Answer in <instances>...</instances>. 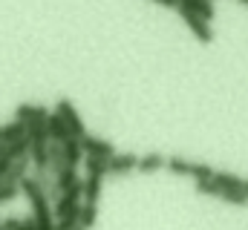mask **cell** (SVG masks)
I'll return each mask as SVG.
<instances>
[{
  "instance_id": "obj_1",
  "label": "cell",
  "mask_w": 248,
  "mask_h": 230,
  "mask_svg": "<svg viewBox=\"0 0 248 230\" xmlns=\"http://www.w3.org/2000/svg\"><path fill=\"white\" fill-rule=\"evenodd\" d=\"M176 12L182 14L185 26L190 29V35H193L199 43H211V41H214V29H211V20H205V17H199V14H193V12H187V9H182V6H176Z\"/></svg>"
},
{
  "instance_id": "obj_2",
  "label": "cell",
  "mask_w": 248,
  "mask_h": 230,
  "mask_svg": "<svg viewBox=\"0 0 248 230\" xmlns=\"http://www.w3.org/2000/svg\"><path fill=\"white\" fill-rule=\"evenodd\" d=\"M55 113H61V118L66 121V127H69V132H72L75 138H84V135H87V127H84V121H81V115H78V110H75L72 101L61 98V101L55 104Z\"/></svg>"
},
{
  "instance_id": "obj_3",
  "label": "cell",
  "mask_w": 248,
  "mask_h": 230,
  "mask_svg": "<svg viewBox=\"0 0 248 230\" xmlns=\"http://www.w3.org/2000/svg\"><path fill=\"white\" fill-rule=\"evenodd\" d=\"M136 167H139V156H133V153H116L107 161L110 175H127V172H133Z\"/></svg>"
},
{
  "instance_id": "obj_4",
  "label": "cell",
  "mask_w": 248,
  "mask_h": 230,
  "mask_svg": "<svg viewBox=\"0 0 248 230\" xmlns=\"http://www.w3.org/2000/svg\"><path fill=\"white\" fill-rule=\"evenodd\" d=\"M81 144H84V153H87V156H98V158H113V156H116L113 144H110V141H104V138L84 135V138H81Z\"/></svg>"
},
{
  "instance_id": "obj_5",
  "label": "cell",
  "mask_w": 248,
  "mask_h": 230,
  "mask_svg": "<svg viewBox=\"0 0 248 230\" xmlns=\"http://www.w3.org/2000/svg\"><path fill=\"white\" fill-rule=\"evenodd\" d=\"M46 129H49V141H66V138H72V132H69V127H66V121L61 118V113H52L46 115Z\"/></svg>"
},
{
  "instance_id": "obj_6",
  "label": "cell",
  "mask_w": 248,
  "mask_h": 230,
  "mask_svg": "<svg viewBox=\"0 0 248 230\" xmlns=\"http://www.w3.org/2000/svg\"><path fill=\"white\" fill-rule=\"evenodd\" d=\"M29 158L35 170H49V141H29Z\"/></svg>"
},
{
  "instance_id": "obj_7",
  "label": "cell",
  "mask_w": 248,
  "mask_h": 230,
  "mask_svg": "<svg viewBox=\"0 0 248 230\" xmlns=\"http://www.w3.org/2000/svg\"><path fill=\"white\" fill-rule=\"evenodd\" d=\"M63 156H66V164H69V167L84 164V156H87V153H84L81 138H75V135H72V138H66V141H63Z\"/></svg>"
},
{
  "instance_id": "obj_8",
  "label": "cell",
  "mask_w": 248,
  "mask_h": 230,
  "mask_svg": "<svg viewBox=\"0 0 248 230\" xmlns=\"http://www.w3.org/2000/svg\"><path fill=\"white\" fill-rule=\"evenodd\" d=\"M46 115H49V110L41 107V104H20L15 110V118L23 121V124H29V121H46Z\"/></svg>"
},
{
  "instance_id": "obj_9",
  "label": "cell",
  "mask_w": 248,
  "mask_h": 230,
  "mask_svg": "<svg viewBox=\"0 0 248 230\" xmlns=\"http://www.w3.org/2000/svg\"><path fill=\"white\" fill-rule=\"evenodd\" d=\"M179 6L187 9V12H193V14H199V17H205V20H214V0H179Z\"/></svg>"
},
{
  "instance_id": "obj_10",
  "label": "cell",
  "mask_w": 248,
  "mask_h": 230,
  "mask_svg": "<svg viewBox=\"0 0 248 230\" xmlns=\"http://www.w3.org/2000/svg\"><path fill=\"white\" fill-rule=\"evenodd\" d=\"M20 135H26V124H23V121H17V118L0 127V144H12V141H15V138H20Z\"/></svg>"
},
{
  "instance_id": "obj_11",
  "label": "cell",
  "mask_w": 248,
  "mask_h": 230,
  "mask_svg": "<svg viewBox=\"0 0 248 230\" xmlns=\"http://www.w3.org/2000/svg\"><path fill=\"white\" fill-rule=\"evenodd\" d=\"M66 167V156H63V144L61 141H49V172L58 175Z\"/></svg>"
},
{
  "instance_id": "obj_12",
  "label": "cell",
  "mask_w": 248,
  "mask_h": 230,
  "mask_svg": "<svg viewBox=\"0 0 248 230\" xmlns=\"http://www.w3.org/2000/svg\"><path fill=\"white\" fill-rule=\"evenodd\" d=\"M98 219V201H81V219H78V228L90 230Z\"/></svg>"
},
{
  "instance_id": "obj_13",
  "label": "cell",
  "mask_w": 248,
  "mask_h": 230,
  "mask_svg": "<svg viewBox=\"0 0 248 230\" xmlns=\"http://www.w3.org/2000/svg\"><path fill=\"white\" fill-rule=\"evenodd\" d=\"M165 161H168L165 156H159V153H147V156L139 158V167H136V170L139 172H156V170L165 167Z\"/></svg>"
},
{
  "instance_id": "obj_14",
  "label": "cell",
  "mask_w": 248,
  "mask_h": 230,
  "mask_svg": "<svg viewBox=\"0 0 248 230\" xmlns=\"http://www.w3.org/2000/svg\"><path fill=\"white\" fill-rule=\"evenodd\" d=\"M107 161H110V158H98V156H84V167H87V175H98V178L110 175V170H107Z\"/></svg>"
},
{
  "instance_id": "obj_15",
  "label": "cell",
  "mask_w": 248,
  "mask_h": 230,
  "mask_svg": "<svg viewBox=\"0 0 248 230\" xmlns=\"http://www.w3.org/2000/svg\"><path fill=\"white\" fill-rule=\"evenodd\" d=\"M219 199H222V201H228V204H237V207L248 204L246 187H225V190H219Z\"/></svg>"
},
{
  "instance_id": "obj_16",
  "label": "cell",
  "mask_w": 248,
  "mask_h": 230,
  "mask_svg": "<svg viewBox=\"0 0 248 230\" xmlns=\"http://www.w3.org/2000/svg\"><path fill=\"white\" fill-rule=\"evenodd\" d=\"M101 181L98 175H87L84 178V201H98L101 199Z\"/></svg>"
},
{
  "instance_id": "obj_17",
  "label": "cell",
  "mask_w": 248,
  "mask_h": 230,
  "mask_svg": "<svg viewBox=\"0 0 248 230\" xmlns=\"http://www.w3.org/2000/svg\"><path fill=\"white\" fill-rule=\"evenodd\" d=\"M6 156L15 161V158H20V156H29V135H20V138H15L12 144H6Z\"/></svg>"
},
{
  "instance_id": "obj_18",
  "label": "cell",
  "mask_w": 248,
  "mask_h": 230,
  "mask_svg": "<svg viewBox=\"0 0 248 230\" xmlns=\"http://www.w3.org/2000/svg\"><path fill=\"white\" fill-rule=\"evenodd\" d=\"M165 167L173 172V175H190V167H193V161H185V158L173 156V158H168V161H165Z\"/></svg>"
},
{
  "instance_id": "obj_19",
  "label": "cell",
  "mask_w": 248,
  "mask_h": 230,
  "mask_svg": "<svg viewBox=\"0 0 248 230\" xmlns=\"http://www.w3.org/2000/svg\"><path fill=\"white\" fill-rule=\"evenodd\" d=\"M214 181L225 190V187H243L246 178H240V175H234V172H217L214 170Z\"/></svg>"
},
{
  "instance_id": "obj_20",
  "label": "cell",
  "mask_w": 248,
  "mask_h": 230,
  "mask_svg": "<svg viewBox=\"0 0 248 230\" xmlns=\"http://www.w3.org/2000/svg\"><path fill=\"white\" fill-rule=\"evenodd\" d=\"M219 190H222V187H219V184H217L214 178L196 181V193H199V196H217V199H219Z\"/></svg>"
},
{
  "instance_id": "obj_21",
  "label": "cell",
  "mask_w": 248,
  "mask_h": 230,
  "mask_svg": "<svg viewBox=\"0 0 248 230\" xmlns=\"http://www.w3.org/2000/svg\"><path fill=\"white\" fill-rule=\"evenodd\" d=\"M20 196V184H0V204H9V201H15Z\"/></svg>"
},
{
  "instance_id": "obj_22",
  "label": "cell",
  "mask_w": 248,
  "mask_h": 230,
  "mask_svg": "<svg viewBox=\"0 0 248 230\" xmlns=\"http://www.w3.org/2000/svg\"><path fill=\"white\" fill-rule=\"evenodd\" d=\"M190 178H196V181H205V178H214V170H211L208 164H193V167H190Z\"/></svg>"
},
{
  "instance_id": "obj_23",
  "label": "cell",
  "mask_w": 248,
  "mask_h": 230,
  "mask_svg": "<svg viewBox=\"0 0 248 230\" xmlns=\"http://www.w3.org/2000/svg\"><path fill=\"white\" fill-rule=\"evenodd\" d=\"M3 228H6V230H20V219L9 216V219H3Z\"/></svg>"
},
{
  "instance_id": "obj_24",
  "label": "cell",
  "mask_w": 248,
  "mask_h": 230,
  "mask_svg": "<svg viewBox=\"0 0 248 230\" xmlns=\"http://www.w3.org/2000/svg\"><path fill=\"white\" fill-rule=\"evenodd\" d=\"M20 230H38V222H35V216H32V219H20Z\"/></svg>"
},
{
  "instance_id": "obj_25",
  "label": "cell",
  "mask_w": 248,
  "mask_h": 230,
  "mask_svg": "<svg viewBox=\"0 0 248 230\" xmlns=\"http://www.w3.org/2000/svg\"><path fill=\"white\" fill-rule=\"evenodd\" d=\"M153 3H159V6H170V9L179 6V0H153Z\"/></svg>"
},
{
  "instance_id": "obj_26",
  "label": "cell",
  "mask_w": 248,
  "mask_h": 230,
  "mask_svg": "<svg viewBox=\"0 0 248 230\" xmlns=\"http://www.w3.org/2000/svg\"><path fill=\"white\" fill-rule=\"evenodd\" d=\"M3 153H6V144H0V158H3Z\"/></svg>"
},
{
  "instance_id": "obj_27",
  "label": "cell",
  "mask_w": 248,
  "mask_h": 230,
  "mask_svg": "<svg viewBox=\"0 0 248 230\" xmlns=\"http://www.w3.org/2000/svg\"><path fill=\"white\" fill-rule=\"evenodd\" d=\"M243 187H246V193H248V178H246V181H243Z\"/></svg>"
},
{
  "instance_id": "obj_28",
  "label": "cell",
  "mask_w": 248,
  "mask_h": 230,
  "mask_svg": "<svg viewBox=\"0 0 248 230\" xmlns=\"http://www.w3.org/2000/svg\"><path fill=\"white\" fill-rule=\"evenodd\" d=\"M0 230H6V228H3V222H0Z\"/></svg>"
},
{
  "instance_id": "obj_29",
  "label": "cell",
  "mask_w": 248,
  "mask_h": 230,
  "mask_svg": "<svg viewBox=\"0 0 248 230\" xmlns=\"http://www.w3.org/2000/svg\"><path fill=\"white\" fill-rule=\"evenodd\" d=\"M240 3H246V6H248V0H240Z\"/></svg>"
},
{
  "instance_id": "obj_30",
  "label": "cell",
  "mask_w": 248,
  "mask_h": 230,
  "mask_svg": "<svg viewBox=\"0 0 248 230\" xmlns=\"http://www.w3.org/2000/svg\"><path fill=\"white\" fill-rule=\"evenodd\" d=\"M75 230H84V228H75Z\"/></svg>"
}]
</instances>
